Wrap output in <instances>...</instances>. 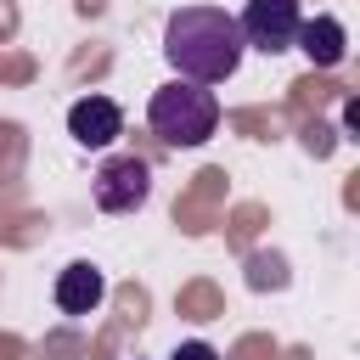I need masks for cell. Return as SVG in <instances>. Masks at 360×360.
I'll use <instances>...</instances> for the list:
<instances>
[{"instance_id":"8992f818","label":"cell","mask_w":360,"mask_h":360,"mask_svg":"<svg viewBox=\"0 0 360 360\" xmlns=\"http://www.w3.org/2000/svg\"><path fill=\"white\" fill-rule=\"evenodd\" d=\"M292 45L309 56V68H338V62L349 56V34H343V22H338L332 11H315V17H304Z\"/></svg>"},{"instance_id":"277c9868","label":"cell","mask_w":360,"mask_h":360,"mask_svg":"<svg viewBox=\"0 0 360 360\" xmlns=\"http://www.w3.org/2000/svg\"><path fill=\"white\" fill-rule=\"evenodd\" d=\"M146 191H152V169L141 158H107L90 180V197L101 214H135L146 202Z\"/></svg>"},{"instance_id":"52a82bcc","label":"cell","mask_w":360,"mask_h":360,"mask_svg":"<svg viewBox=\"0 0 360 360\" xmlns=\"http://www.w3.org/2000/svg\"><path fill=\"white\" fill-rule=\"evenodd\" d=\"M101 298H107V281H101L96 264L79 259V264H68V270L56 276V309H62V315H90Z\"/></svg>"},{"instance_id":"5b68a950","label":"cell","mask_w":360,"mask_h":360,"mask_svg":"<svg viewBox=\"0 0 360 360\" xmlns=\"http://www.w3.org/2000/svg\"><path fill=\"white\" fill-rule=\"evenodd\" d=\"M68 135H73L79 146H112V141L124 135L118 101H112V96H79V101L68 107Z\"/></svg>"},{"instance_id":"ba28073f","label":"cell","mask_w":360,"mask_h":360,"mask_svg":"<svg viewBox=\"0 0 360 360\" xmlns=\"http://www.w3.org/2000/svg\"><path fill=\"white\" fill-rule=\"evenodd\" d=\"M169 360H219V349H214V343H202V338H191V343H180Z\"/></svg>"},{"instance_id":"6da1fadb","label":"cell","mask_w":360,"mask_h":360,"mask_svg":"<svg viewBox=\"0 0 360 360\" xmlns=\"http://www.w3.org/2000/svg\"><path fill=\"white\" fill-rule=\"evenodd\" d=\"M163 56L174 62V73L186 84H219L236 73L242 62V34L236 17H225L219 6H180L163 28Z\"/></svg>"},{"instance_id":"7a4b0ae2","label":"cell","mask_w":360,"mask_h":360,"mask_svg":"<svg viewBox=\"0 0 360 360\" xmlns=\"http://www.w3.org/2000/svg\"><path fill=\"white\" fill-rule=\"evenodd\" d=\"M146 124H152V135H158L163 146H202V141L219 129V101H214V90L174 79V84L152 90Z\"/></svg>"},{"instance_id":"3957f363","label":"cell","mask_w":360,"mask_h":360,"mask_svg":"<svg viewBox=\"0 0 360 360\" xmlns=\"http://www.w3.org/2000/svg\"><path fill=\"white\" fill-rule=\"evenodd\" d=\"M298 22H304L298 0H248L242 17H236V34H242V45H253L264 56H281V51H292Z\"/></svg>"}]
</instances>
